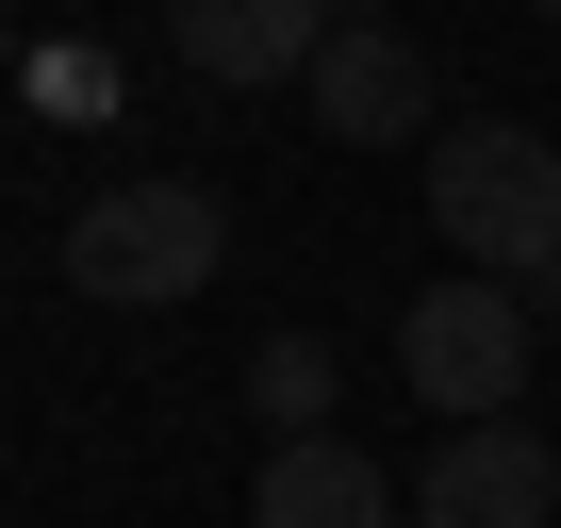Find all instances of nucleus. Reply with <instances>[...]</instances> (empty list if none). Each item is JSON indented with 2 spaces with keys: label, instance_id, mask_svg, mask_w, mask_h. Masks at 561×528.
<instances>
[{
  "label": "nucleus",
  "instance_id": "f257e3e1",
  "mask_svg": "<svg viewBox=\"0 0 561 528\" xmlns=\"http://www.w3.org/2000/svg\"><path fill=\"white\" fill-rule=\"evenodd\" d=\"M430 231L479 264V282H561V149L479 116V133H430Z\"/></svg>",
  "mask_w": 561,
  "mask_h": 528
},
{
  "label": "nucleus",
  "instance_id": "f03ea898",
  "mask_svg": "<svg viewBox=\"0 0 561 528\" xmlns=\"http://www.w3.org/2000/svg\"><path fill=\"white\" fill-rule=\"evenodd\" d=\"M231 264V215H215V182H100L83 215H67V282L100 298V314H165V298H198Z\"/></svg>",
  "mask_w": 561,
  "mask_h": 528
},
{
  "label": "nucleus",
  "instance_id": "7ed1b4c3",
  "mask_svg": "<svg viewBox=\"0 0 561 528\" xmlns=\"http://www.w3.org/2000/svg\"><path fill=\"white\" fill-rule=\"evenodd\" d=\"M528 331H545V314H528L512 282H479V264H462V282H430V298L397 314V380H413L446 429H495V413L528 397Z\"/></svg>",
  "mask_w": 561,
  "mask_h": 528
},
{
  "label": "nucleus",
  "instance_id": "20e7f679",
  "mask_svg": "<svg viewBox=\"0 0 561 528\" xmlns=\"http://www.w3.org/2000/svg\"><path fill=\"white\" fill-rule=\"evenodd\" d=\"M413 528H561V446L545 429H446L430 479H413Z\"/></svg>",
  "mask_w": 561,
  "mask_h": 528
},
{
  "label": "nucleus",
  "instance_id": "39448f33",
  "mask_svg": "<svg viewBox=\"0 0 561 528\" xmlns=\"http://www.w3.org/2000/svg\"><path fill=\"white\" fill-rule=\"evenodd\" d=\"M331 34H347L331 0H165V50L198 83H314Z\"/></svg>",
  "mask_w": 561,
  "mask_h": 528
},
{
  "label": "nucleus",
  "instance_id": "423d86ee",
  "mask_svg": "<svg viewBox=\"0 0 561 528\" xmlns=\"http://www.w3.org/2000/svg\"><path fill=\"white\" fill-rule=\"evenodd\" d=\"M314 133H347V149H397V133H430V50L397 34V18H347L331 50H314Z\"/></svg>",
  "mask_w": 561,
  "mask_h": 528
},
{
  "label": "nucleus",
  "instance_id": "0eeeda50",
  "mask_svg": "<svg viewBox=\"0 0 561 528\" xmlns=\"http://www.w3.org/2000/svg\"><path fill=\"white\" fill-rule=\"evenodd\" d=\"M248 528H397V479H380L347 429H314V446H264Z\"/></svg>",
  "mask_w": 561,
  "mask_h": 528
},
{
  "label": "nucleus",
  "instance_id": "6e6552de",
  "mask_svg": "<svg viewBox=\"0 0 561 528\" xmlns=\"http://www.w3.org/2000/svg\"><path fill=\"white\" fill-rule=\"evenodd\" d=\"M248 413H264L280 446H314V429H331V347H314V331H264V347H248Z\"/></svg>",
  "mask_w": 561,
  "mask_h": 528
},
{
  "label": "nucleus",
  "instance_id": "1a4fd4ad",
  "mask_svg": "<svg viewBox=\"0 0 561 528\" xmlns=\"http://www.w3.org/2000/svg\"><path fill=\"white\" fill-rule=\"evenodd\" d=\"M18 83H34V100H50V116H100V100H116V67H100V50H34V67H18Z\"/></svg>",
  "mask_w": 561,
  "mask_h": 528
},
{
  "label": "nucleus",
  "instance_id": "9d476101",
  "mask_svg": "<svg viewBox=\"0 0 561 528\" xmlns=\"http://www.w3.org/2000/svg\"><path fill=\"white\" fill-rule=\"evenodd\" d=\"M0 83H18V34H0Z\"/></svg>",
  "mask_w": 561,
  "mask_h": 528
},
{
  "label": "nucleus",
  "instance_id": "9b49d317",
  "mask_svg": "<svg viewBox=\"0 0 561 528\" xmlns=\"http://www.w3.org/2000/svg\"><path fill=\"white\" fill-rule=\"evenodd\" d=\"M0 18H18V0H0Z\"/></svg>",
  "mask_w": 561,
  "mask_h": 528
},
{
  "label": "nucleus",
  "instance_id": "f8f14e48",
  "mask_svg": "<svg viewBox=\"0 0 561 528\" xmlns=\"http://www.w3.org/2000/svg\"><path fill=\"white\" fill-rule=\"evenodd\" d=\"M545 18H561V0H545Z\"/></svg>",
  "mask_w": 561,
  "mask_h": 528
}]
</instances>
